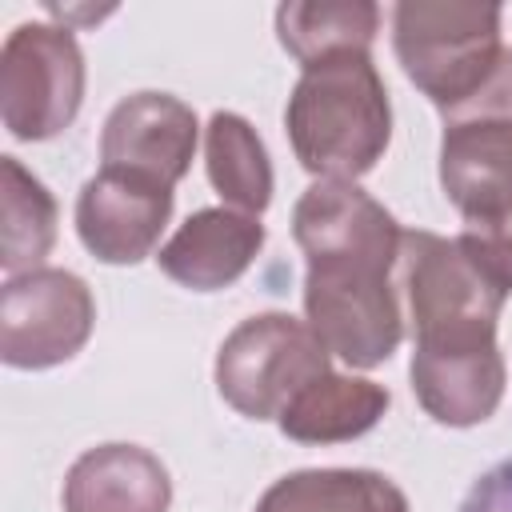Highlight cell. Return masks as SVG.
Listing matches in <instances>:
<instances>
[{"mask_svg": "<svg viewBox=\"0 0 512 512\" xmlns=\"http://www.w3.org/2000/svg\"><path fill=\"white\" fill-rule=\"evenodd\" d=\"M292 236L308 256V328L352 368L384 364L404 336L388 280L404 252L396 216L356 184L320 180L296 200Z\"/></svg>", "mask_w": 512, "mask_h": 512, "instance_id": "obj_1", "label": "cell"}, {"mask_svg": "<svg viewBox=\"0 0 512 512\" xmlns=\"http://www.w3.org/2000/svg\"><path fill=\"white\" fill-rule=\"evenodd\" d=\"M404 280L412 300V392L440 424L468 428L496 412L504 396V360L496 352V316L508 292L460 248L436 232H404Z\"/></svg>", "mask_w": 512, "mask_h": 512, "instance_id": "obj_2", "label": "cell"}, {"mask_svg": "<svg viewBox=\"0 0 512 512\" xmlns=\"http://www.w3.org/2000/svg\"><path fill=\"white\" fill-rule=\"evenodd\" d=\"M284 124L312 176L352 184L372 172L392 136V108L372 56L332 52L308 64L288 96Z\"/></svg>", "mask_w": 512, "mask_h": 512, "instance_id": "obj_3", "label": "cell"}, {"mask_svg": "<svg viewBox=\"0 0 512 512\" xmlns=\"http://www.w3.org/2000/svg\"><path fill=\"white\" fill-rule=\"evenodd\" d=\"M392 44L408 80L444 112L492 100L508 68L496 4L404 0L392 12Z\"/></svg>", "mask_w": 512, "mask_h": 512, "instance_id": "obj_4", "label": "cell"}, {"mask_svg": "<svg viewBox=\"0 0 512 512\" xmlns=\"http://www.w3.org/2000/svg\"><path fill=\"white\" fill-rule=\"evenodd\" d=\"M320 376H328L324 340L284 312L244 320L216 356V388L248 420H280V412Z\"/></svg>", "mask_w": 512, "mask_h": 512, "instance_id": "obj_5", "label": "cell"}, {"mask_svg": "<svg viewBox=\"0 0 512 512\" xmlns=\"http://www.w3.org/2000/svg\"><path fill=\"white\" fill-rule=\"evenodd\" d=\"M84 100V56L68 28L20 24L0 52V116L16 140L64 132Z\"/></svg>", "mask_w": 512, "mask_h": 512, "instance_id": "obj_6", "label": "cell"}, {"mask_svg": "<svg viewBox=\"0 0 512 512\" xmlns=\"http://www.w3.org/2000/svg\"><path fill=\"white\" fill-rule=\"evenodd\" d=\"M96 304L80 276L36 268L12 276L0 296V356L12 368H52L72 360L92 336Z\"/></svg>", "mask_w": 512, "mask_h": 512, "instance_id": "obj_7", "label": "cell"}, {"mask_svg": "<svg viewBox=\"0 0 512 512\" xmlns=\"http://www.w3.org/2000/svg\"><path fill=\"white\" fill-rule=\"evenodd\" d=\"M440 184L460 208L464 232H492L512 224V116L484 112L444 128Z\"/></svg>", "mask_w": 512, "mask_h": 512, "instance_id": "obj_8", "label": "cell"}, {"mask_svg": "<svg viewBox=\"0 0 512 512\" xmlns=\"http://www.w3.org/2000/svg\"><path fill=\"white\" fill-rule=\"evenodd\" d=\"M168 216L172 188L124 168H100L76 200V232L84 248L104 264L144 260L156 248Z\"/></svg>", "mask_w": 512, "mask_h": 512, "instance_id": "obj_9", "label": "cell"}, {"mask_svg": "<svg viewBox=\"0 0 512 512\" xmlns=\"http://www.w3.org/2000/svg\"><path fill=\"white\" fill-rule=\"evenodd\" d=\"M196 152V112L168 92H136L124 96L100 136L104 168H124L152 176L160 184H176Z\"/></svg>", "mask_w": 512, "mask_h": 512, "instance_id": "obj_10", "label": "cell"}, {"mask_svg": "<svg viewBox=\"0 0 512 512\" xmlns=\"http://www.w3.org/2000/svg\"><path fill=\"white\" fill-rule=\"evenodd\" d=\"M264 244V224L240 208H204L188 216L160 248V268L192 292H216L248 272Z\"/></svg>", "mask_w": 512, "mask_h": 512, "instance_id": "obj_11", "label": "cell"}, {"mask_svg": "<svg viewBox=\"0 0 512 512\" xmlns=\"http://www.w3.org/2000/svg\"><path fill=\"white\" fill-rule=\"evenodd\" d=\"M168 468L136 444L88 448L64 480V512H168Z\"/></svg>", "mask_w": 512, "mask_h": 512, "instance_id": "obj_12", "label": "cell"}, {"mask_svg": "<svg viewBox=\"0 0 512 512\" xmlns=\"http://www.w3.org/2000/svg\"><path fill=\"white\" fill-rule=\"evenodd\" d=\"M384 408H388V392L380 384L328 372L280 412V432L300 444H336L376 428Z\"/></svg>", "mask_w": 512, "mask_h": 512, "instance_id": "obj_13", "label": "cell"}, {"mask_svg": "<svg viewBox=\"0 0 512 512\" xmlns=\"http://www.w3.org/2000/svg\"><path fill=\"white\" fill-rule=\"evenodd\" d=\"M256 512H408V496L368 468H308L276 480Z\"/></svg>", "mask_w": 512, "mask_h": 512, "instance_id": "obj_14", "label": "cell"}, {"mask_svg": "<svg viewBox=\"0 0 512 512\" xmlns=\"http://www.w3.org/2000/svg\"><path fill=\"white\" fill-rule=\"evenodd\" d=\"M204 156H208V180L212 188L240 212L260 216L272 200V164L252 132V124L236 112H216L208 120L204 136Z\"/></svg>", "mask_w": 512, "mask_h": 512, "instance_id": "obj_15", "label": "cell"}, {"mask_svg": "<svg viewBox=\"0 0 512 512\" xmlns=\"http://www.w3.org/2000/svg\"><path fill=\"white\" fill-rule=\"evenodd\" d=\"M380 28V8L368 0L344 4H280L276 32L280 44L308 68L332 52H368Z\"/></svg>", "mask_w": 512, "mask_h": 512, "instance_id": "obj_16", "label": "cell"}, {"mask_svg": "<svg viewBox=\"0 0 512 512\" xmlns=\"http://www.w3.org/2000/svg\"><path fill=\"white\" fill-rule=\"evenodd\" d=\"M0 204H4V228H0V264L8 276L16 272H36V264L52 252L56 240V200L48 196V188L24 172V164L16 156L0 160Z\"/></svg>", "mask_w": 512, "mask_h": 512, "instance_id": "obj_17", "label": "cell"}, {"mask_svg": "<svg viewBox=\"0 0 512 512\" xmlns=\"http://www.w3.org/2000/svg\"><path fill=\"white\" fill-rule=\"evenodd\" d=\"M460 512H512V456L492 464L460 500Z\"/></svg>", "mask_w": 512, "mask_h": 512, "instance_id": "obj_18", "label": "cell"}, {"mask_svg": "<svg viewBox=\"0 0 512 512\" xmlns=\"http://www.w3.org/2000/svg\"><path fill=\"white\" fill-rule=\"evenodd\" d=\"M504 112L512 116V56H508V68H504Z\"/></svg>", "mask_w": 512, "mask_h": 512, "instance_id": "obj_19", "label": "cell"}]
</instances>
